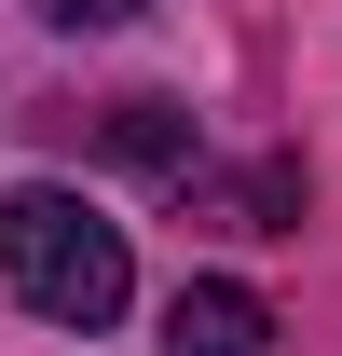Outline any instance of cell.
Instances as JSON below:
<instances>
[{
    "mask_svg": "<svg viewBox=\"0 0 342 356\" xmlns=\"http://www.w3.org/2000/svg\"><path fill=\"white\" fill-rule=\"evenodd\" d=\"M110 151H124V165H151V178H192V165H206L178 96H124V110H110Z\"/></svg>",
    "mask_w": 342,
    "mask_h": 356,
    "instance_id": "obj_4",
    "label": "cell"
},
{
    "mask_svg": "<svg viewBox=\"0 0 342 356\" xmlns=\"http://www.w3.org/2000/svg\"><path fill=\"white\" fill-rule=\"evenodd\" d=\"M165 356H274V302L233 288V274H192L165 302Z\"/></svg>",
    "mask_w": 342,
    "mask_h": 356,
    "instance_id": "obj_2",
    "label": "cell"
},
{
    "mask_svg": "<svg viewBox=\"0 0 342 356\" xmlns=\"http://www.w3.org/2000/svg\"><path fill=\"white\" fill-rule=\"evenodd\" d=\"M301 151H260V165H233V178H206V220L219 233H301Z\"/></svg>",
    "mask_w": 342,
    "mask_h": 356,
    "instance_id": "obj_3",
    "label": "cell"
},
{
    "mask_svg": "<svg viewBox=\"0 0 342 356\" xmlns=\"http://www.w3.org/2000/svg\"><path fill=\"white\" fill-rule=\"evenodd\" d=\"M42 14H55V28H124L137 0H42Z\"/></svg>",
    "mask_w": 342,
    "mask_h": 356,
    "instance_id": "obj_5",
    "label": "cell"
},
{
    "mask_svg": "<svg viewBox=\"0 0 342 356\" xmlns=\"http://www.w3.org/2000/svg\"><path fill=\"white\" fill-rule=\"evenodd\" d=\"M0 274H14V302L42 315V329H124V302H137L124 220H96L69 178L0 192Z\"/></svg>",
    "mask_w": 342,
    "mask_h": 356,
    "instance_id": "obj_1",
    "label": "cell"
}]
</instances>
